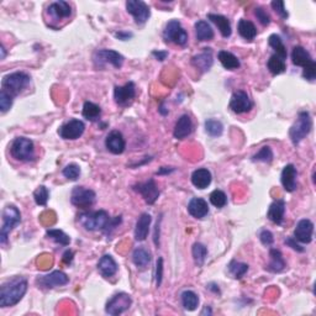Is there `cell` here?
<instances>
[{
	"label": "cell",
	"instance_id": "29",
	"mask_svg": "<svg viewBox=\"0 0 316 316\" xmlns=\"http://www.w3.org/2000/svg\"><path fill=\"white\" fill-rule=\"evenodd\" d=\"M269 256H271V262H269V265L266 267L267 271L272 272V273H279V272H282L283 269L285 268L284 258H283L280 251L274 250L273 248V250L269 251Z\"/></svg>",
	"mask_w": 316,
	"mask_h": 316
},
{
	"label": "cell",
	"instance_id": "27",
	"mask_svg": "<svg viewBox=\"0 0 316 316\" xmlns=\"http://www.w3.org/2000/svg\"><path fill=\"white\" fill-rule=\"evenodd\" d=\"M284 213H285V201L284 200H277L271 204L269 206L267 218L274 224L280 225L284 220Z\"/></svg>",
	"mask_w": 316,
	"mask_h": 316
},
{
	"label": "cell",
	"instance_id": "39",
	"mask_svg": "<svg viewBox=\"0 0 316 316\" xmlns=\"http://www.w3.org/2000/svg\"><path fill=\"white\" fill-rule=\"evenodd\" d=\"M192 253H193V258H194L195 265L199 266V267H201L206 259L207 248L203 244H200V242H197V244L193 245Z\"/></svg>",
	"mask_w": 316,
	"mask_h": 316
},
{
	"label": "cell",
	"instance_id": "47",
	"mask_svg": "<svg viewBox=\"0 0 316 316\" xmlns=\"http://www.w3.org/2000/svg\"><path fill=\"white\" fill-rule=\"evenodd\" d=\"M13 95H10L8 92L2 89V92H0V110H2L3 114H5L10 109L11 105H13Z\"/></svg>",
	"mask_w": 316,
	"mask_h": 316
},
{
	"label": "cell",
	"instance_id": "51",
	"mask_svg": "<svg viewBox=\"0 0 316 316\" xmlns=\"http://www.w3.org/2000/svg\"><path fill=\"white\" fill-rule=\"evenodd\" d=\"M163 278V258H158L157 266H156V283L157 286H161L162 284Z\"/></svg>",
	"mask_w": 316,
	"mask_h": 316
},
{
	"label": "cell",
	"instance_id": "37",
	"mask_svg": "<svg viewBox=\"0 0 316 316\" xmlns=\"http://www.w3.org/2000/svg\"><path fill=\"white\" fill-rule=\"evenodd\" d=\"M268 43L269 46H271L272 48L276 51V55L278 56V57H280L282 60H285L286 56H288V54H286V48L284 46V43H283V40L280 39L278 35H271L268 39Z\"/></svg>",
	"mask_w": 316,
	"mask_h": 316
},
{
	"label": "cell",
	"instance_id": "12",
	"mask_svg": "<svg viewBox=\"0 0 316 316\" xmlns=\"http://www.w3.org/2000/svg\"><path fill=\"white\" fill-rule=\"evenodd\" d=\"M84 130H86V125L83 121L72 119L60 127L58 134L63 140H77L83 135Z\"/></svg>",
	"mask_w": 316,
	"mask_h": 316
},
{
	"label": "cell",
	"instance_id": "5",
	"mask_svg": "<svg viewBox=\"0 0 316 316\" xmlns=\"http://www.w3.org/2000/svg\"><path fill=\"white\" fill-rule=\"evenodd\" d=\"M111 219L109 218V214L104 210L93 213H84L79 216V222L82 226L88 231H98L105 230L109 225Z\"/></svg>",
	"mask_w": 316,
	"mask_h": 316
},
{
	"label": "cell",
	"instance_id": "23",
	"mask_svg": "<svg viewBox=\"0 0 316 316\" xmlns=\"http://www.w3.org/2000/svg\"><path fill=\"white\" fill-rule=\"evenodd\" d=\"M292 61L295 66L303 67V68H306V67L311 66L312 63H315V61L312 60L311 55H310L305 48L301 47V46H297V47L293 48Z\"/></svg>",
	"mask_w": 316,
	"mask_h": 316
},
{
	"label": "cell",
	"instance_id": "6",
	"mask_svg": "<svg viewBox=\"0 0 316 316\" xmlns=\"http://www.w3.org/2000/svg\"><path fill=\"white\" fill-rule=\"evenodd\" d=\"M10 153L13 158L20 162H29L35 158V146L30 139L16 137L10 146Z\"/></svg>",
	"mask_w": 316,
	"mask_h": 316
},
{
	"label": "cell",
	"instance_id": "7",
	"mask_svg": "<svg viewBox=\"0 0 316 316\" xmlns=\"http://www.w3.org/2000/svg\"><path fill=\"white\" fill-rule=\"evenodd\" d=\"M163 37L167 42H173L178 46H184L188 42V34L178 20H171L166 25Z\"/></svg>",
	"mask_w": 316,
	"mask_h": 316
},
{
	"label": "cell",
	"instance_id": "49",
	"mask_svg": "<svg viewBox=\"0 0 316 316\" xmlns=\"http://www.w3.org/2000/svg\"><path fill=\"white\" fill-rule=\"evenodd\" d=\"M272 8H273V10L276 11V13L282 17V19H286V17H288V11H286V9H285L284 2L274 0V2H272Z\"/></svg>",
	"mask_w": 316,
	"mask_h": 316
},
{
	"label": "cell",
	"instance_id": "55",
	"mask_svg": "<svg viewBox=\"0 0 316 316\" xmlns=\"http://www.w3.org/2000/svg\"><path fill=\"white\" fill-rule=\"evenodd\" d=\"M72 259H73V252L72 251H67V252L63 254V262L64 263H71Z\"/></svg>",
	"mask_w": 316,
	"mask_h": 316
},
{
	"label": "cell",
	"instance_id": "11",
	"mask_svg": "<svg viewBox=\"0 0 316 316\" xmlns=\"http://www.w3.org/2000/svg\"><path fill=\"white\" fill-rule=\"evenodd\" d=\"M126 10L134 16L135 21L139 25L145 24L151 16L150 8L142 0H128L126 2Z\"/></svg>",
	"mask_w": 316,
	"mask_h": 316
},
{
	"label": "cell",
	"instance_id": "57",
	"mask_svg": "<svg viewBox=\"0 0 316 316\" xmlns=\"http://www.w3.org/2000/svg\"><path fill=\"white\" fill-rule=\"evenodd\" d=\"M205 314H207V315H212V314H213V312H212V309H210L209 306H205L203 311H201V315H205Z\"/></svg>",
	"mask_w": 316,
	"mask_h": 316
},
{
	"label": "cell",
	"instance_id": "1",
	"mask_svg": "<svg viewBox=\"0 0 316 316\" xmlns=\"http://www.w3.org/2000/svg\"><path fill=\"white\" fill-rule=\"evenodd\" d=\"M28 292V280L22 277H15L8 280L0 288V306H14L24 298Z\"/></svg>",
	"mask_w": 316,
	"mask_h": 316
},
{
	"label": "cell",
	"instance_id": "25",
	"mask_svg": "<svg viewBox=\"0 0 316 316\" xmlns=\"http://www.w3.org/2000/svg\"><path fill=\"white\" fill-rule=\"evenodd\" d=\"M193 131V122L192 119L188 115H182L178 119L177 124H175L173 135L175 139L183 140L188 137Z\"/></svg>",
	"mask_w": 316,
	"mask_h": 316
},
{
	"label": "cell",
	"instance_id": "40",
	"mask_svg": "<svg viewBox=\"0 0 316 316\" xmlns=\"http://www.w3.org/2000/svg\"><path fill=\"white\" fill-rule=\"evenodd\" d=\"M48 239L54 240L56 244H60L62 246H68L71 244V239L67 233H64L62 230H58V229H52V230H47L46 232Z\"/></svg>",
	"mask_w": 316,
	"mask_h": 316
},
{
	"label": "cell",
	"instance_id": "16",
	"mask_svg": "<svg viewBox=\"0 0 316 316\" xmlns=\"http://www.w3.org/2000/svg\"><path fill=\"white\" fill-rule=\"evenodd\" d=\"M135 96H136V87L133 82H128L122 87H115L114 90V99L120 107H126L134 100Z\"/></svg>",
	"mask_w": 316,
	"mask_h": 316
},
{
	"label": "cell",
	"instance_id": "30",
	"mask_svg": "<svg viewBox=\"0 0 316 316\" xmlns=\"http://www.w3.org/2000/svg\"><path fill=\"white\" fill-rule=\"evenodd\" d=\"M207 19L212 20L214 24L218 26L222 36L226 37V39L231 36V32H232V30H231L230 20L227 19L226 16L219 15V14H209V15H207Z\"/></svg>",
	"mask_w": 316,
	"mask_h": 316
},
{
	"label": "cell",
	"instance_id": "21",
	"mask_svg": "<svg viewBox=\"0 0 316 316\" xmlns=\"http://www.w3.org/2000/svg\"><path fill=\"white\" fill-rule=\"evenodd\" d=\"M297 168L293 165H286L283 168L280 180L286 192L292 193L297 189Z\"/></svg>",
	"mask_w": 316,
	"mask_h": 316
},
{
	"label": "cell",
	"instance_id": "10",
	"mask_svg": "<svg viewBox=\"0 0 316 316\" xmlns=\"http://www.w3.org/2000/svg\"><path fill=\"white\" fill-rule=\"evenodd\" d=\"M95 192L88 189L86 187H75L72 190L71 201L73 205L81 207V209H88L95 203Z\"/></svg>",
	"mask_w": 316,
	"mask_h": 316
},
{
	"label": "cell",
	"instance_id": "48",
	"mask_svg": "<svg viewBox=\"0 0 316 316\" xmlns=\"http://www.w3.org/2000/svg\"><path fill=\"white\" fill-rule=\"evenodd\" d=\"M254 15H256L257 20H258L263 26H267L271 24V16H269V14L263 8L254 9Z\"/></svg>",
	"mask_w": 316,
	"mask_h": 316
},
{
	"label": "cell",
	"instance_id": "45",
	"mask_svg": "<svg viewBox=\"0 0 316 316\" xmlns=\"http://www.w3.org/2000/svg\"><path fill=\"white\" fill-rule=\"evenodd\" d=\"M210 203L216 207H224L227 204V197L222 190H214L210 194Z\"/></svg>",
	"mask_w": 316,
	"mask_h": 316
},
{
	"label": "cell",
	"instance_id": "35",
	"mask_svg": "<svg viewBox=\"0 0 316 316\" xmlns=\"http://www.w3.org/2000/svg\"><path fill=\"white\" fill-rule=\"evenodd\" d=\"M180 299H182V304L184 309L188 310V311H194L199 305V298L194 292L192 291H186L182 293L180 295Z\"/></svg>",
	"mask_w": 316,
	"mask_h": 316
},
{
	"label": "cell",
	"instance_id": "31",
	"mask_svg": "<svg viewBox=\"0 0 316 316\" xmlns=\"http://www.w3.org/2000/svg\"><path fill=\"white\" fill-rule=\"evenodd\" d=\"M237 30H239L240 36L244 37L245 40L252 41L254 37L257 36V29L252 21L250 20L241 19L237 25Z\"/></svg>",
	"mask_w": 316,
	"mask_h": 316
},
{
	"label": "cell",
	"instance_id": "43",
	"mask_svg": "<svg viewBox=\"0 0 316 316\" xmlns=\"http://www.w3.org/2000/svg\"><path fill=\"white\" fill-rule=\"evenodd\" d=\"M48 198H49V192L45 186H40L39 188L35 190L34 199H35V201H36L37 205L45 206L46 204H47Z\"/></svg>",
	"mask_w": 316,
	"mask_h": 316
},
{
	"label": "cell",
	"instance_id": "52",
	"mask_svg": "<svg viewBox=\"0 0 316 316\" xmlns=\"http://www.w3.org/2000/svg\"><path fill=\"white\" fill-rule=\"evenodd\" d=\"M285 244L288 246H291L293 250L298 251V252H304V248L301 247L300 245H298L297 242H295V239H293V237H288V239L285 240Z\"/></svg>",
	"mask_w": 316,
	"mask_h": 316
},
{
	"label": "cell",
	"instance_id": "18",
	"mask_svg": "<svg viewBox=\"0 0 316 316\" xmlns=\"http://www.w3.org/2000/svg\"><path fill=\"white\" fill-rule=\"evenodd\" d=\"M105 146L111 153L121 154L125 151V147H126V142H125L124 136L120 131H111L107 136V140H105Z\"/></svg>",
	"mask_w": 316,
	"mask_h": 316
},
{
	"label": "cell",
	"instance_id": "26",
	"mask_svg": "<svg viewBox=\"0 0 316 316\" xmlns=\"http://www.w3.org/2000/svg\"><path fill=\"white\" fill-rule=\"evenodd\" d=\"M213 52L210 48H205L203 54L194 56L192 58V64L195 68L200 69L201 72H207L213 66Z\"/></svg>",
	"mask_w": 316,
	"mask_h": 316
},
{
	"label": "cell",
	"instance_id": "32",
	"mask_svg": "<svg viewBox=\"0 0 316 316\" xmlns=\"http://www.w3.org/2000/svg\"><path fill=\"white\" fill-rule=\"evenodd\" d=\"M218 58H219V61H220V63L222 64V67L226 69H230V71H232V69H237L240 66H241L239 58H237L233 54H231V52L220 51L218 54Z\"/></svg>",
	"mask_w": 316,
	"mask_h": 316
},
{
	"label": "cell",
	"instance_id": "4",
	"mask_svg": "<svg viewBox=\"0 0 316 316\" xmlns=\"http://www.w3.org/2000/svg\"><path fill=\"white\" fill-rule=\"evenodd\" d=\"M312 127V120L311 116L308 111H303L298 115L297 121L294 122V125L289 130V137H291L292 142L294 145L303 141L306 136L310 134Z\"/></svg>",
	"mask_w": 316,
	"mask_h": 316
},
{
	"label": "cell",
	"instance_id": "14",
	"mask_svg": "<svg viewBox=\"0 0 316 316\" xmlns=\"http://www.w3.org/2000/svg\"><path fill=\"white\" fill-rule=\"evenodd\" d=\"M134 189L136 192H139L140 194L142 195L143 200L146 201L147 204H152L156 203V200L160 197V189H158L156 182L153 179L147 180L145 183H139L134 187Z\"/></svg>",
	"mask_w": 316,
	"mask_h": 316
},
{
	"label": "cell",
	"instance_id": "38",
	"mask_svg": "<svg viewBox=\"0 0 316 316\" xmlns=\"http://www.w3.org/2000/svg\"><path fill=\"white\" fill-rule=\"evenodd\" d=\"M267 67H268L269 72H271L272 74H274V75L282 74V73L286 69L285 61L282 60L280 57H278L277 55L271 56V58L268 60Z\"/></svg>",
	"mask_w": 316,
	"mask_h": 316
},
{
	"label": "cell",
	"instance_id": "41",
	"mask_svg": "<svg viewBox=\"0 0 316 316\" xmlns=\"http://www.w3.org/2000/svg\"><path fill=\"white\" fill-rule=\"evenodd\" d=\"M205 131L212 137H219L224 133V126L219 120L209 119L205 121Z\"/></svg>",
	"mask_w": 316,
	"mask_h": 316
},
{
	"label": "cell",
	"instance_id": "46",
	"mask_svg": "<svg viewBox=\"0 0 316 316\" xmlns=\"http://www.w3.org/2000/svg\"><path fill=\"white\" fill-rule=\"evenodd\" d=\"M63 175L69 180H77L81 175V168L75 163H71V165L66 166L63 169Z\"/></svg>",
	"mask_w": 316,
	"mask_h": 316
},
{
	"label": "cell",
	"instance_id": "53",
	"mask_svg": "<svg viewBox=\"0 0 316 316\" xmlns=\"http://www.w3.org/2000/svg\"><path fill=\"white\" fill-rule=\"evenodd\" d=\"M115 37H118L119 40H122V41H126L128 39H131L133 37V34L131 32H125V31H120V32H116L115 34Z\"/></svg>",
	"mask_w": 316,
	"mask_h": 316
},
{
	"label": "cell",
	"instance_id": "8",
	"mask_svg": "<svg viewBox=\"0 0 316 316\" xmlns=\"http://www.w3.org/2000/svg\"><path fill=\"white\" fill-rule=\"evenodd\" d=\"M133 299L127 293H118L107 303L105 311L111 316H118L130 309Z\"/></svg>",
	"mask_w": 316,
	"mask_h": 316
},
{
	"label": "cell",
	"instance_id": "15",
	"mask_svg": "<svg viewBox=\"0 0 316 316\" xmlns=\"http://www.w3.org/2000/svg\"><path fill=\"white\" fill-rule=\"evenodd\" d=\"M69 278L66 273H63L62 271H55L52 273L47 274V276H42L37 279V284L43 288L52 289L56 286H62L68 284Z\"/></svg>",
	"mask_w": 316,
	"mask_h": 316
},
{
	"label": "cell",
	"instance_id": "20",
	"mask_svg": "<svg viewBox=\"0 0 316 316\" xmlns=\"http://www.w3.org/2000/svg\"><path fill=\"white\" fill-rule=\"evenodd\" d=\"M151 215L147 213L141 214L139 220L136 222V227H135V240L136 241H145L147 239L148 232H150V225H151Z\"/></svg>",
	"mask_w": 316,
	"mask_h": 316
},
{
	"label": "cell",
	"instance_id": "34",
	"mask_svg": "<svg viewBox=\"0 0 316 316\" xmlns=\"http://www.w3.org/2000/svg\"><path fill=\"white\" fill-rule=\"evenodd\" d=\"M195 36L198 41H209L214 37V30L206 21L200 20L195 24Z\"/></svg>",
	"mask_w": 316,
	"mask_h": 316
},
{
	"label": "cell",
	"instance_id": "58",
	"mask_svg": "<svg viewBox=\"0 0 316 316\" xmlns=\"http://www.w3.org/2000/svg\"><path fill=\"white\" fill-rule=\"evenodd\" d=\"M174 169H168V171H167V169H165V167H163V168H161V171L158 172V174H162V173H169V172H173Z\"/></svg>",
	"mask_w": 316,
	"mask_h": 316
},
{
	"label": "cell",
	"instance_id": "56",
	"mask_svg": "<svg viewBox=\"0 0 316 316\" xmlns=\"http://www.w3.org/2000/svg\"><path fill=\"white\" fill-rule=\"evenodd\" d=\"M0 52H2V56H0V60H5V56H7V52H5L4 46H0Z\"/></svg>",
	"mask_w": 316,
	"mask_h": 316
},
{
	"label": "cell",
	"instance_id": "13",
	"mask_svg": "<svg viewBox=\"0 0 316 316\" xmlns=\"http://www.w3.org/2000/svg\"><path fill=\"white\" fill-rule=\"evenodd\" d=\"M253 103L247 95V93L239 90V92L233 93L230 100V109L235 114H245L248 113L252 109Z\"/></svg>",
	"mask_w": 316,
	"mask_h": 316
},
{
	"label": "cell",
	"instance_id": "2",
	"mask_svg": "<svg viewBox=\"0 0 316 316\" xmlns=\"http://www.w3.org/2000/svg\"><path fill=\"white\" fill-rule=\"evenodd\" d=\"M21 222V214L15 205H7L3 210V225L0 230V242L5 245L8 242L9 235L14 227Z\"/></svg>",
	"mask_w": 316,
	"mask_h": 316
},
{
	"label": "cell",
	"instance_id": "50",
	"mask_svg": "<svg viewBox=\"0 0 316 316\" xmlns=\"http://www.w3.org/2000/svg\"><path fill=\"white\" fill-rule=\"evenodd\" d=\"M259 239H261V242L265 246H271L274 241L273 233L268 230H263L261 232V235H259Z\"/></svg>",
	"mask_w": 316,
	"mask_h": 316
},
{
	"label": "cell",
	"instance_id": "22",
	"mask_svg": "<svg viewBox=\"0 0 316 316\" xmlns=\"http://www.w3.org/2000/svg\"><path fill=\"white\" fill-rule=\"evenodd\" d=\"M188 213L193 218L203 219L209 213V205L203 198H193L188 204Z\"/></svg>",
	"mask_w": 316,
	"mask_h": 316
},
{
	"label": "cell",
	"instance_id": "3",
	"mask_svg": "<svg viewBox=\"0 0 316 316\" xmlns=\"http://www.w3.org/2000/svg\"><path fill=\"white\" fill-rule=\"evenodd\" d=\"M29 83H30V75L24 72H14L3 78L2 89L10 95L16 96L29 86Z\"/></svg>",
	"mask_w": 316,
	"mask_h": 316
},
{
	"label": "cell",
	"instance_id": "54",
	"mask_svg": "<svg viewBox=\"0 0 316 316\" xmlns=\"http://www.w3.org/2000/svg\"><path fill=\"white\" fill-rule=\"evenodd\" d=\"M152 55L154 56V57L157 58L158 61H165L166 57L168 56V52H161V51H153L152 52Z\"/></svg>",
	"mask_w": 316,
	"mask_h": 316
},
{
	"label": "cell",
	"instance_id": "28",
	"mask_svg": "<svg viewBox=\"0 0 316 316\" xmlns=\"http://www.w3.org/2000/svg\"><path fill=\"white\" fill-rule=\"evenodd\" d=\"M212 173L206 168H199L193 172L192 183L198 189H205L212 184Z\"/></svg>",
	"mask_w": 316,
	"mask_h": 316
},
{
	"label": "cell",
	"instance_id": "42",
	"mask_svg": "<svg viewBox=\"0 0 316 316\" xmlns=\"http://www.w3.org/2000/svg\"><path fill=\"white\" fill-rule=\"evenodd\" d=\"M248 266L246 263H241L237 261H231L229 265V272L235 279H240L247 273Z\"/></svg>",
	"mask_w": 316,
	"mask_h": 316
},
{
	"label": "cell",
	"instance_id": "19",
	"mask_svg": "<svg viewBox=\"0 0 316 316\" xmlns=\"http://www.w3.org/2000/svg\"><path fill=\"white\" fill-rule=\"evenodd\" d=\"M47 14L54 20L68 19L72 14L71 5H69L67 2H63V0L55 2L47 8Z\"/></svg>",
	"mask_w": 316,
	"mask_h": 316
},
{
	"label": "cell",
	"instance_id": "17",
	"mask_svg": "<svg viewBox=\"0 0 316 316\" xmlns=\"http://www.w3.org/2000/svg\"><path fill=\"white\" fill-rule=\"evenodd\" d=\"M314 232V224L309 219H303L297 224L294 231V239L301 244H310Z\"/></svg>",
	"mask_w": 316,
	"mask_h": 316
},
{
	"label": "cell",
	"instance_id": "9",
	"mask_svg": "<svg viewBox=\"0 0 316 316\" xmlns=\"http://www.w3.org/2000/svg\"><path fill=\"white\" fill-rule=\"evenodd\" d=\"M94 63L96 67H104L107 64H111L115 68H121L124 64V56L114 49H99L94 54Z\"/></svg>",
	"mask_w": 316,
	"mask_h": 316
},
{
	"label": "cell",
	"instance_id": "44",
	"mask_svg": "<svg viewBox=\"0 0 316 316\" xmlns=\"http://www.w3.org/2000/svg\"><path fill=\"white\" fill-rule=\"evenodd\" d=\"M252 160L254 162H256V161L257 162H265V163L272 162V160H273V152H272V148L269 147V146H265V147H262L261 150L254 154Z\"/></svg>",
	"mask_w": 316,
	"mask_h": 316
},
{
	"label": "cell",
	"instance_id": "24",
	"mask_svg": "<svg viewBox=\"0 0 316 316\" xmlns=\"http://www.w3.org/2000/svg\"><path fill=\"white\" fill-rule=\"evenodd\" d=\"M98 269L104 278H110L115 276L116 272H118V263L115 262L113 256L104 254L98 263Z\"/></svg>",
	"mask_w": 316,
	"mask_h": 316
},
{
	"label": "cell",
	"instance_id": "33",
	"mask_svg": "<svg viewBox=\"0 0 316 316\" xmlns=\"http://www.w3.org/2000/svg\"><path fill=\"white\" fill-rule=\"evenodd\" d=\"M133 261L139 268H146L151 262V253L146 248L139 247L134 251Z\"/></svg>",
	"mask_w": 316,
	"mask_h": 316
},
{
	"label": "cell",
	"instance_id": "36",
	"mask_svg": "<svg viewBox=\"0 0 316 316\" xmlns=\"http://www.w3.org/2000/svg\"><path fill=\"white\" fill-rule=\"evenodd\" d=\"M101 115V109L99 105L92 101H86L83 105V116L89 121H96Z\"/></svg>",
	"mask_w": 316,
	"mask_h": 316
}]
</instances>
